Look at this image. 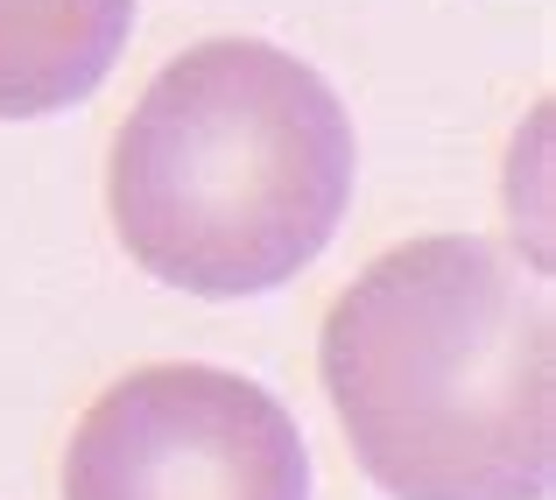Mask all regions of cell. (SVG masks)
<instances>
[{"mask_svg":"<svg viewBox=\"0 0 556 500\" xmlns=\"http://www.w3.org/2000/svg\"><path fill=\"white\" fill-rule=\"evenodd\" d=\"M317 374L388 500H549V283L493 233L367 261L325 311Z\"/></svg>","mask_w":556,"mask_h":500,"instance_id":"1","label":"cell"},{"mask_svg":"<svg viewBox=\"0 0 556 500\" xmlns=\"http://www.w3.org/2000/svg\"><path fill=\"white\" fill-rule=\"evenodd\" d=\"M353 121L303 57L212 36L155 71L113 135V233L184 297H268L331 247L353 204Z\"/></svg>","mask_w":556,"mask_h":500,"instance_id":"2","label":"cell"},{"mask_svg":"<svg viewBox=\"0 0 556 500\" xmlns=\"http://www.w3.org/2000/svg\"><path fill=\"white\" fill-rule=\"evenodd\" d=\"M64 500H311V445L232 366H135L71 430Z\"/></svg>","mask_w":556,"mask_h":500,"instance_id":"3","label":"cell"},{"mask_svg":"<svg viewBox=\"0 0 556 500\" xmlns=\"http://www.w3.org/2000/svg\"><path fill=\"white\" fill-rule=\"evenodd\" d=\"M135 0H0V121H42L106 85Z\"/></svg>","mask_w":556,"mask_h":500,"instance_id":"4","label":"cell"}]
</instances>
